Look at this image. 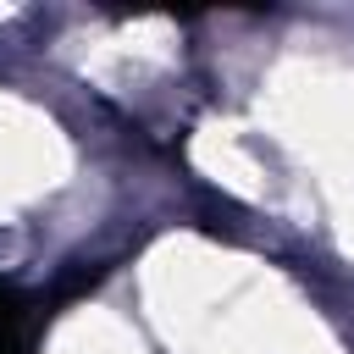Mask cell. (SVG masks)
Returning <instances> with one entry per match:
<instances>
[{
  "mask_svg": "<svg viewBox=\"0 0 354 354\" xmlns=\"http://www.w3.org/2000/svg\"><path fill=\"white\" fill-rule=\"evenodd\" d=\"M33 321H39L33 299L0 282V354H33Z\"/></svg>",
  "mask_w": 354,
  "mask_h": 354,
  "instance_id": "6da1fadb",
  "label": "cell"
}]
</instances>
